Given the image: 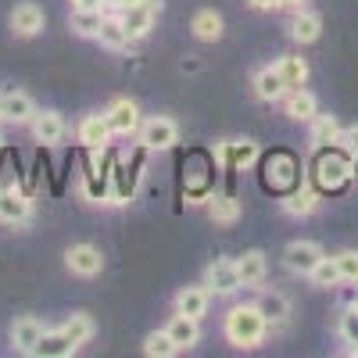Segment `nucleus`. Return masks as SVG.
I'll return each mask as SVG.
<instances>
[{"instance_id": "obj_19", "label": "nucleus", "mask_w": 358, "mask_h": 358, "mask_svg": "<svg viewBox=\"0 0 358 358\" xmlns=\"http://www.w3.org/2000/svg\"><path fill=\"white\" fill-rule=\"evenodd\" d=\"M236 273H241V287H262L265 273H268V262L262 251H244L236 258Z\"/></svg>"}, {"instance_id": "obj_30", "label": "nucleus", "mask_w": 358, "mask_h": 358, "mask_svg": "<svg viewBox=\"0 0 358 358\" xmlns=\"http://www.w3.org/2000/svg\"><path fill=\"white\" fill-rule=\"evenodd\" d=\"M190 29H194V36L204 40V43L222 40V18H219L215 11H197L194 22H190Z\"/></svg>"}, {"instance_id": "obj_4", "label": "nucleus", "mask_w": 358, "mask_h": 358, "mask_svg": "<svg viewBox=\"0 0 358 358\" xmlns=\"http://www.w3.org/2000/svg\"><path fill=\"white\" fill-rule=\"evenodd\" d=\"M162 11V0H143V4H133L126 11H118V22H122V29L129 33V40H143L147 33L155 29V18Z\"/></svg>"}, {"instance_id": "obj_43", "label": "nucleus", "mask_w": 358, "mask_h": 358, "mask_svg": "<svg viewBox=\"0 0 358 358\" xmlns=\"http://www.w3.org/2000/svg\"><path fill=\"white\" fill-rule=\"evenodd\" d=\"M0 143H4V140H0Z\"/></svg>"}, {"instance_id": "obj_36", "label": "nucleus", "mask_w": 358, "mask_h": 358, "mask_svg": "<svg viewBox=\"0 0 358 358\" xmlns=\"http://www.w3.org/2000/svg\"><path fill=\"white\" fill-rule=\"evenodd\" d=\"M341 151H348L351 158H358V126H348V129H341Z\"/></svg>"}, {"instance_id": "obj_1", "label": "nucleus", "mask_w": 358, "mask_h": 358, "mask_svg": "<svg viewBox=\"0 0 358 358\" xmlns=\"http://www.w3.org/2000/svg\"><path fill=\"white\" fill-rule=\"evenodd\" d=\"M222 334L233 348H258L268 337V319L262 315L258 305H236L226 312Z\"/></svg>"}, {"instance_id": "obj_21", "label": "nucleus", "mask_w": 358, "mask_h": 358, "mask_svg": "<svg viewBox=\"0 0 358 358\" xmlns=\"http://www.w3.org/2000/svg\"><path fill=\"white\" fill-rule=\"evenodd\" d=\"M76 351H79V348H76L62 330H47L29 355H33V358H65V355H76Z\"/></svg>"}, {"instance_id": "obj_9", "label": "nucleus", "mask_w": 358, "mask_h": 358, "mask_svg": "<svg viewBox=\"0 0 358 358\" xmlns=\"http://www.w3.org/2000/svg\"><path fill=\"white\" fill-rule=\"evenodd\" d=\"M104 118H108V126H111L115 136H133V133H140V108H136V101H129V97L115 101V104L104 111Z\"/></svg>"}, {"instance_id": "obj_35", "label": "nucleus", "mask_w": 358, "mask_h": 358, "mask_svg": "<svg viewBox=\"0 0 358 358\" xmlns=\"http://www.w3.org/2000/svg\"><path fill=\"white\" fill-rule=\"evenodd\" d=\"M334 258H337V268H341V280L344 283H358V251H341Z\"/></svg>"}, {"instance_id": "obj_6", "label": "nucleus", "mask_w": 358, "mask_h": 358, "mask_svg": "<svg viewBox=\"0 0 358 358\" xmlns=\"http://www.w3.org/2000/svg\"><path fill=\"white\" fill-rule=\"evenodd\" d=\"M65 265H69L72 276L94 280V276L104 273V255H101V248H94V244H72V248L65 251Z\"/></svg>"}, {"instance_id": "obj_29", "label": "nucleus", "mask_w": 358, "mask_h": 358, "mask_svg": "<svg viewBox=\"0 0 358 358\" xmlns=\"http://www.w3.org/2000/svg\"><path fill=\"white\" fill-rule=\"evenodd\" d=\"M97 40H101L108 50H126V47L133 43V40H129V33L122 29V22H118V15H104V25H101Z\"/></svg>"}, {"instance_id": "obj_38", "label": "nucleus", "mask_w": 358, "mask_h": 358, "mask_svg": "<svg viewBox=\"0 0 358 358\" xmlns=\"http://www.w3.org/2000/svg\"><path fill=\"white\" fill-rule=\"evenodd\" d=\"M72 11H104V0H72Z\"/></svg>"}, {"instance_id": "obj_39", "label": "nucleus", "mask_w": 358, "mask_h": 358, "mask_svg": "<svg viewBox=\"0 0 358 358\" xmlns=\"http://www.w3.org/2000/svg\"><path fill=\"white\" fill-rule=\"evenodd\" d=\"M248 4L255 11H273V8H280V0H248Z\"/></svg>"}, {"instance_id": "obj_23", "label": "nucleus", "mask_w": 358, "mask_h": 358, "mask_svg": "<svg viewBox=\"0 0 358 358\" xmlns=\"http://www.w3.org/2000/svg\"><path fill=\"white\" fill-rule=\"evenodd\" d=\"M255 305L262 308V315L268 319V326H280L290 315V301H287V294H280V290H262Z\"/></svg>"}, {"instance_id": "obj_15", "label": "nucleus", "mask_w": 358, "mask_h": 358, "mask_svg": "<svg viewBox=\"0 0 358 358\" xmlns=\"http://www.w3.org/2000/svg\"><path fill=\"white\" fill-rule=\"evenodd\" d=\"M251 90H255V97H258L262 104H276V101H283V94H287V83H283V76L276 72V65H268V69H258V72H255Z\"/></svg>"}, {"instance_id": "obj_13", "label": "nucleus", "mask_w": 358, "mask_h": 358, "mask_svg": "<svg viewBox=\"0 0 358 358\" xmlns=\"http://www.w3.org/2000/svg\"><path fill=\"white\" fill-rule=\"evenodd\" d=\"M29 129H33L36 143L43 147H57L65 140V118L57 115V111H36L33 115V122H29Z\"/></svg>"}, {"instance_id": "obj_12", "label": "nucleus", "mask_w": 358, "mask_h": 358, "mask_svg": "<svg viewBox=\"0 0 358 358\" xmlns=\"http://www.w3.org/2000/svg\"><path fill=\"white\" fill-rule=\"evenodd\" d=\"M76 136H79V143L83 147H90V151H104V147L111 143V126H108V118L104 115H86L83 122H79V129H76Z\"/></svg>"}, {"instance_id": "obj_27", "label": "nucleus", "mask_w": 358, "mask_h": 358, "mask_svg": "<svg viewBox=\"0 0 358 358\" xmlns=\"http://www.w3.org/2000/svg\"><path fill=\"white\" fill-rule=\"evenodd\" d=\"M337 140H341V122L334 115H315L312 118V143L322 151V147H334Z\"/></svg>"}, {"instance_id": "obj_40", "label": "nucleus", "mask_w": 358, "mask_h": 358, "mask_svg": "<svg viewBox=\"0 0 358 358\" xmlns=\"http://www.w3.org/2000/svg\"><path fill=\"white\" fill-rule=\"evenodd\" d=\"M280 8H287V11H301V8H305V0H280Z\"/></svg>"}, {"instance_id": "obj_33", "label": "nucleus", "mask_w": 358, "mask_h": 358, "mask_svg": "<svg viewBox=\"0 0 358 358\" xmlns=\"http://www.w3.org/2000/svg\"><path fill=\"white\" fill-rule=\"evenodd\" d=\"M143 355L147 358H172V355H179V348L169 337V330H155V334H147V341H143Z\"/></svg>"}, {"instance_id": "obj_31", "label": "nucleus", "mask_w": 358, "mask_h": 358, "mask_svg": "<svg viewBox=\"0 0 358 358\" xmlns=\"http://www.w3.org/2000/svg\"><path fill=\"white\" fill-rule=\"evenodd\" d=\"M94 330H97V326H94V319H90L86 312H76V315H69V322L62 326V334L76 344V348H83L90 337H94Z\"/></svg>"}, {"instance_id": "obj_5", "label": "nucleus", "mask_w": 358, "mask_h": 358, "mask_svg": "<svg viewBox=\"0 0 358 358\" xmlns=\"http://www.w3.org/2000/svg\"><path fill=\"white\" fill-rule=\"evenodd\" d=\"M176 140H179V126L169 115H155V118H147V122H140V143L147 151H169Z\"/></svg>"}, {"instance_id": "obj_26", "label": "nucleus", "mask_w": 358, "mask_h": 358, "mask_svg": "<svg viewBox=\"0 0 358 358\" xmlns=\"http://www.w3.org/2000/svg\"><path fill=\"white\" fill-rule=\"evenodd\" d=\"M280 204H283V212H287V215H294V219H305V215H312L315 208H319V194H315V190H308V187H301V190L287 194Z\"/></svg>"}, {"instance_id": "obj_34", "label": "nucleus", "mask_w": 358, "mask_h": 358, "mask_svg": "<svg viewBox=\"0 0 358 358\" xmlns=\"http://www.w3.org/2000/svg\"><path fill=\"white\" fill-rule=\"evenodd\" d=\"M337 334H341L351 348H358V308H348V312L341 315V322H337Z\"/></svg>"}, {"instance_id": "obj_22", "label": "nucleus", "mask_w": 358, "mask_h": 358, "mask_svg": "<svg viewBox=\"0 0 358 358\" xmlns=\"http://www.w3.org/2000/svg\"><path fill=\"white\" fill-rule=\"evenodd\" d=\"M322 33V18L315 11H294V22H290V40L294 43H315Z\"/></svg>"}, {"instance_id": "obj_41", "label": "nucleus", "mask_w": 358, "mask_h": 358, "mask_svg": "<svg viewBox=\"0 0 358 358\" xmlns=\"http://www.w3.org/2000/svg\"><path fill=\"white\" fill-rule=\"evenodd\" d=\"M351 355H358V348H351Z\"/></svg>"}, {"instance_id": "obj_18", "label": "nucleus", "mask_w": 358, "mask_h": 358, "mask_svg": "<svg viewBox=\"0 0 358 358\" xmlns=\"http://www.w3.org/2000/svg\"><path fill=\"white\" fill-rule=\"evenodd\" d=\"M219 158L226 162V169H248L258 162V143L255 140H233L219 147Z\"/></svg>"}, {"instance_id": "obj_11", "label": "nucleus", "mask_w": 358, "mask_h": 358, "mask_svg": "<svg viewBox=\"0 0 358 358\" xmlns=\"http://www.w3.org/2000/svg\"><path fill=\"white\" fill-rule=\"evenodd\" d=\"M43 11L36 8V4H15V11L8 15V25H11V33L18 36V40H33V36H40L43 33Z\"/></svg>"}, {"instance_id": "obj_10", "label": "nucleus", "mask_w": 358, "mask_h": 358, "mask_svg": "<svg viewBox=\"0 0 358 358\" xmlns=\"http://www.w3.org/2000/svg\"><path fill=\"white\" fill-rule=\"evenodd\" d=\"M36 115V104L29 94L22 90H8V94H0V118L4 122H15V126H29Z\"/></svg>"}, {"instance_id": "obj_14", "label": "nucleus", "mask_w": 358, "mask_h": 358, "mask_svg": "<svg viewBox=\"0 0 358 358\" xmlns=\"http://www.w3.org/2000/svg\"><path fill=\"white\" fill-rule=\"evenodd\" d=\"M176 312L179 315H190V319H204L208 315V305H212V290H208L204 283H197V287H183L176 294Z\"/></svg>"}, {"instance_id": "obj_17", "label": "nucleus", "mask_w": 358, "mask_h": 358, "mask_svg": "<svg viewBox=\"0 0 358 358\" xmlns=\"http://www.w3.org/2000/svg\"><path fill=\"white\" fill-rule=\"evenodd\" d=\"M283 111L287 118H294V122H312V118L319 115V101L308 94V90H287L283 94Z\"/></svg>"}, {"instance_id": "obj_37", "label": "nucleus", "mask_w": 358, "mask_h": 358, "mask_svg": "<svg viewBox=\"0 0 358 358\" xmlns=\"http://www.w3.org/2000/svg\"><path fill=\"white\" fill-rule=\"evenodd\" d=\"M133 4H143V0H104V11H108V15H118V11H126V8H133Z\"/></svg>"}, {"instance_id": "obj_7", "label": "nucleus", "mask_w": 358, "mask_h": 358, "mask_svg": "<svg viewBox=\"0 0 358 358\" xmlns=\"http://www.w3.org/2000/svg\"><path fill=\"white\" fill-rule=\"evenodd\" d=\"M33 219V197L18 187H4L0 190V222L4 226H22Z\"/></svg>"}, {"instance_id": "obj_20", "label": "nucleus", "mask_w": 358, "mask_h": 358, "mask_svg": "<svg viewBox=\"0 0 358 358\" xmlns=\"http://www.w3.org/2000/svg\"><path fill=\"white\" fill-rule=\"evenodd\" d=\"M201 319H190V315H172V322L165 326V330H169V337L176 341V348L179 351H190L197 341H201V326H197Z\"/></svg>"}, {"instance_id": "obj_16", "label": "nucleus", "mask_w": 358, "mask_h": 358, "mask_svg": "<svg viewBox=\"0 0 358 358\" xmlns=\"http://www.w3.org/2000/svg\"><path fill=\"white\" fill-rule=\"evenodd\" d=\"M43 334H47V326H43L36 315H18V319L11 322V348L22 351V355H29Z\"/></svg>"}, {"instance_id": "obj_24", "label": "nucleus", "mask_w": 358, "mask_h": 358, "mask_svg": "<svg viewBox=\"0 0 358 358\" xmlns=\"http://www.w3.org/2000/svg\"><path fill=\"white\" fill-rule=\"evenodd\" d=\"M276 72L283 76L287 90H301L308 83V62L305 57H294V54H283L280 62H276Z\"/></svg>"}, {"instance_id": "obj_42", "label": "nucleus", "mask_w": 358, "mask_h": 358, "mask_svg": "<svg viewBox=\"0 0 358 358\" xmlns=\"http://www.w3.org/2000/svg\"><path fill=\"white\" fill-rule=\"evenodd\" d=\"M355 308H358V301H355Z\"/></svg>"}, {"instance_id": "obj_3", "label": "nucleus", "mask_w": 358, "mask_h": 358, "mask_svg": "<svg viewBox=\"0 0 358 358\" xmlns=\"http://www.w3.org/2000/svg\"><path fill=\"white\" fill-rule=\"evenodd\" d=\"M204 287L215 297H233L241 290V273H236V258H215L204 268Z\"/></svg>"}, {"instance_id": "obj_2", "label": "nucleus", "mask_w": 358, "mask_h": 358, "mask_svg": "<svg viewBox=\"0 0 358 358\" xmlns=\"http://www.w3.org/2000/svg\"><path fill=\"white\" fill-rule=\"evenodd\" d=\"M351 176H355L351 155H348V151H330V155H326V147H322V155H319V162H315L319 187H322V190H341V187L351 183Z\"/></svg>"}, {"instance_id": "obj_28", "label": "nucleus", "mask_w": 358, "mask_h": 358, "mask_svg": "<svg viewBox=\"0 0 358 358\" xmlns=\"http://www.w3.org/2000/svg\"><path fill=\"white\" fill-rule=\"evenodd\" d=\"M104 15H108V11H72L69 25H72V33H76V36H83V40H97L101 25H104Z\"/></svg>"}, {"instance_id": "obj_25", "label": "nucleus", "mask_w": 358, "mask_h": 358, "mask_svg": "<svg viewBox=\"0 0 358 358\" xmlns=\"http://www.w3.org/2000/svg\"><path fill=\"white\" fill-rule=\"evenodd\" d=\"M208 215L219 226H229V222L241 219V201L233 194H215V197H208Z\"/></svg>"}, {"instance_id": "obj_32", "label": "nucleus", "mask_w": 358, "mask_h": 358, "mask_svg": "<svg viewBox=\"0 0 358 358\" xmlns=\"http://www.w3.org/2000/svg\"><path fill=\"white\" fill-rule=\"evenodd\" d=\"M308 280L315 283V287H322V290H330V287H341L344 280H341V268H337V258H319V265L308 273Z\"/></svg>"}, {"instance_id": "obj_8", "label": "nucleus", "mask_w": 358, "mask_h": 358, "mask_svg": "<svg viewBox=\"0 0 358 358\" xmlns=\"http://www.w3.org/2000/svg\"><path fill=\"white\" fill-rule=\"evenodd\" d=\"M319 258H322V248L315 241H294L283 251V265H287V273H294V276H308L312 268L319 265Z\"/></svg>"}]
</instances>
